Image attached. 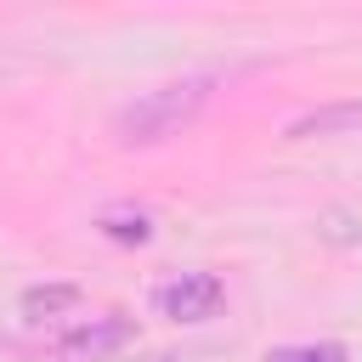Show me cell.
I'll list each match as a JSON object with an SVG mask.
<instances>
[{
    "mask_svg": "<svg viewBox=\"0 0 362 362\" xmlns=\"http://www.w3.org/2000/svg\"><path fill=\"white\" fill-rule=\"evenodd\" d=\"M209 90H215L209 74H187V79H170V85L141 90L136 102H124L113 113V141L119 147H153V141L175 136L181 124H192V113L209 102Z\"/></svg>",
    "mask_w": 362,
    "mask_h": 362,
    "instance_id": "6da1fadb",
    "label": "cell"
},
{
    "mask_svg": "<svg viewBox=\"0 0 362 362\" xmlns=\"http://www.w3.org/2000/svg\"><path fill=\"white\" fill-rule=\"evenodd\" d=\"M221 300H226V288H221L215 272H181V277H170V283L153 294V305H158L170 322H209V317L221 311Z\"/></svg>",
    "mask_w": 362,
    "mask_h": 362,
    "instance_id": "7a4b0ae2",
    "label": "cell"
},
{
    "mask_svg": "<svg viewBox=\"0 0 362 362\" xmlns=\"http://www.w3.org/2000/svg\"><path fill=\"white\" fill-rule=\"evenodd\" d=\"M124 339H130V322H124L119 311H107V317H96V322H85V328H79L74 339H62V351H74V356H90V362H96V356H107V351H119Z\"/></svg>",
    "mask_w": 362,
    "mask_h": 362,
    "instance_id": "3957f363",
    "label": "cell"
},
{
    "mask_svg": "<svg viewBox=\"0 0 362 362\" xmlns=\"http://www.w3.org/2000/svg\"><path fill=\"white\" fill-rule=\"evenodd\" d=\"M345 124H362V102H351V107H322V113H305L288 136H328V130H345Z\"/></svg>",
    "mask_w": 362,
    "mask_h": 362,
    "instance_id": "277c9868",
    "label": "cell"
},
{
    "mask_svg": "<svg viewBox=\"0 0 362 362\" xmlns=\"http://www.w3.org/2000/svg\"><path fill=\"white\" fill-rule=\"evenodd\" d=\"M62 305H79V288L57 283V288H28V294H23V311H28L34 322H45V317H51V311H62Z\"/></svg>",
    "mask_w": 362,
    "mask_h": 362,
    "instance_id": "5b68a950",
    "label": "cell"
},
{
    "mask_svg": "<svg viewBox=\"0 0 362 362\" xmlns=\"http://www.w3.org/2000/svg\"><path fill=\"white\" fill-rule=\"evenodd\" d=\"M102 226H107V238H119V243H147L153 238V221L136 209V215H102Z\"/></svg>",
    "mask_w": 362,
    "mask_h": 362,
    "instance_id": "8992f818",
    "label": "cell"
},
{
    "mask_svg": "<svg viewBox=\"0 0 362 362\" xmlns=\"http://www.w3.org/2000/svg\"><path fill=\"white\" fill-rule=\"evenodd\" d=\"M266 362H345V351L339 345H283Z\"/></svg>",
    "mask_w": 362,
    "mask_h": 362,
    "instance_id": "52a82bcc",
    "label": "cell"
}]
</instances>
